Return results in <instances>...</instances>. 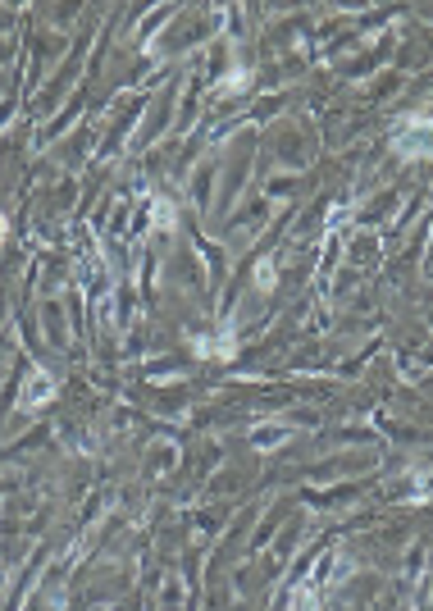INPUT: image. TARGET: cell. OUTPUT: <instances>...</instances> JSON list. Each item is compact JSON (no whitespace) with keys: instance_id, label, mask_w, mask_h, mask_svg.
Wrapping results in <instances>:
<instances>
[{"instance_id":"2","label":"cell","mask_w":433,"mask_h":611,"mask_svg":"<svg viewBox=\"0 0 433 611\" xmlns=\"http://www.w3.org/2000/svg\"><path fill=\"white\" fill-rule=\"evenodd\" d=\"M5 228H9V224H5V215H0V237H5Z\"/></svg>"},{"instance_id":"1","label":"cell","mask_w":433,"mask_h":611,"mask_svg":"<svg viewBox=\"0 0 433 611\" xmlns=\"http://www.w3.org/2000/svg\"><path fill=\"white\" fill-rule=\"evenodd\" d=\"M51 388H55V383H51V374H42V370H37V374H32V379H27V393H23V406H42V402H51V397H55V393H51Z\"/></svg>"}]
</instances>
